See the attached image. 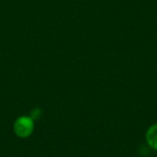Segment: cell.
<instances>
[{
    "label": "cell",
    "mask_w": 157,
    "mask_h": 157,
    "mask_svg": "<svg viewBox=\"0 0 157 157\" xmlns=\"http://www.w3.org/2000/svg\"><path fill=\"white\" fill-rule=\"evenodd\" d=\"M34 130V121L28 116H22L17 119L14 123V132L19 138H28Z\"/></svg>",
    "instance_id": "cell-1"
},
{
    "label": "cell",
    "mask_w": 157,
    "mask_h": 157,
    "mask_svg": "<svg viewBox=\"0 0 157 157\" xmlns=\"http://www.w3.org/2000/svg\"><path fill=\"white\" fill-rule=\"evenodd\" d=\"M146 143L154 150H157V123L152 125L146 132Z\"/></svg>",
    "instance_id": "cell-2"
},
{
    "label": "cell",
    "mask_w": 157,
    "mask_h": 157,
    "mask_svg": "<svg viewBox=\"0 0 157 157\" xmlns=\"http://www.w3.org/2000/svg\"><path fill=\"white\" fill-rule=\"evenodd\" d=\"M40 116H41V111H40V109H35L32 110L31 115H30V118H31L33 121H35V120H39Z\"/></svg>",
    "instance_id": "cell-3"
}]
</instances>
